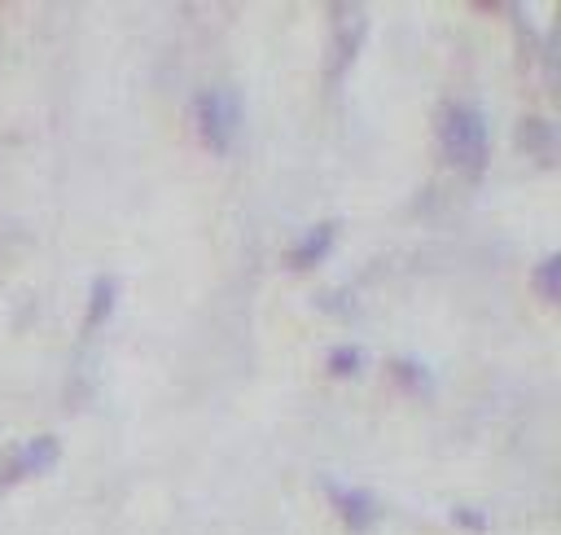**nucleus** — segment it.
<instances>
[{
	"mask_svg": "<svg viewBox=\"0 0 561 535\" xmlns=\"http://www.w3.org/2000/svg\"><path fill=\"white\" fill-rule=\"evenodd\" d=\"M438 140L447 149V158L465 171H482L491 136H486V118L473 105H447L438 118Z\"/></svg>",
	"mask_w": 561,
	"mask_h": 535,
	"instance_id": "obj_1",
	"label": "nucleus"
},
{
	"mask_svg": "<svg viewBox=\"0 0 561 535\" xmlns=\"http://www.w3.org/2000/svg\"><path fill=\"white\" fill-rule=\"evenodd\" d=\"M193 114H197L202 140H206L215 153H228V149L237 145V136H241V96H237L232 88H224V83L202 88Z\"/></svg>",
	"mask_w": 561,
	"mask_h": 535,
	"instance_id": "obj_2",
	"label": "nucleus"
},
{
	"mask_svg": "<svg viewBox=\"0 0 561 535\" xmlns=\"http://www.w3.org/2000/svg\"><path fill=\"white\" fill-rule=\"evenodd\" d=\"M57 456H61V443H57L53 434H35V439L18 443V447L4 456L0 482L13 487V482H26V478H35V474H48V469L57 465Z\"/></svg>",
	"mask_w": 561,
	"mask_h": 535,
	"instance_id": "obj_3",
	"label": "nucleus"
},
{
	"mask_svg": "<svg viewBox=\"0 0 561 535\" xmlns=\"http://www.w3.org/2000/svg\"><path fill=\"white\" fill-rule=\"evenodd\" d=\"M329 496H333V504H337V513L351 531H368L381 517V500H373L359 487H329Z\"/></svg>",
	"mask_w": 561,
	"mask_h": 535,
	"instance_id": "obj_4",
	"label": "nucleus"
},
{
	"mask_svg": "<svg viewBox=\"0 0 561 535\" xmlns=\"http://www.w3.org/2000/svg\"><path fill=\"white\" fill-rule=\"evenodd\" d=\"M333 237H337V224H329V219H324L320 228H311V232H307V237H302V241L289 250V254H294L289 263H294V268H311V263H320V259L329 254Z\"/></svg>",
	"mask_w": 561,
	"mask_h": 535,
	"instance_id": "obj_5",
	"label": "nucleus"
},
{
	"mask_svg": "<svg viewBox=\"0 0 561 535\" xmlns=\"http://www.w3.org/2000/svg\"><path fill=\"white\" fill-rule=\"evenodd\" d=\"M539 285H543V294H548V298L557 294V259H548V263L539 268Z\"/></svg>",
	"mask_w": 561,
	"mask_h": 535,
	"instance_id": "obj_6",
	"label": "nucleus"
}]
</instances>
